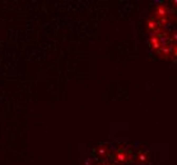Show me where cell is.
I'll use <instances>...</instances> for the list:
<instances>
[{
    "instance_id": "6da1fadb",
    "label": "cell",
    "mask_w": 177,
    "mask_h": 165,
    "mask_svg": "<svg viewBox=\"0 0 177 165\" xmlns=\"http://www.w3.org/2000/svg\"><path fill=\"white\" fill-rule=\"evenodd\" d=\"M149 36L159 55L177 60V1L155 8L149 18Z\"/></svg>"
}]
</instances>
